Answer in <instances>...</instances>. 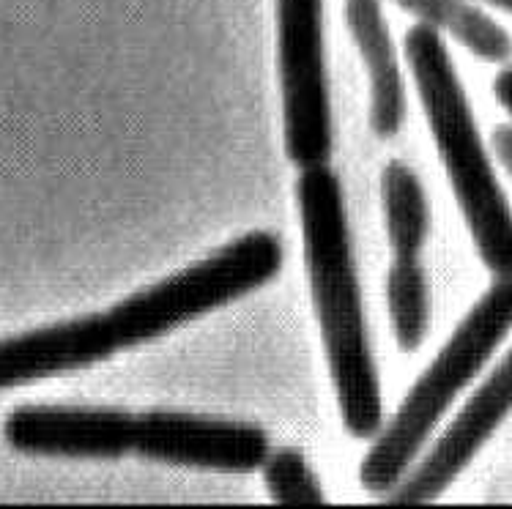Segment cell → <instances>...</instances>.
Listing matches in <instances>:
<instances>
[{"instance_id":"1","label":"cell","mask_w":512,"mask_h":509,"mask_svg":"<svg viewBox=\"0 0 512 509\" xmlns=\"http://www.w3.org/2000/svg\"><path fill=\"white\" fill-rule=\"evenodd\" d=\"M280 266V239L266 230H252L181 274L115 304L113 310L6 337L0 340V392L80 370L124 348L148 343L261 288L277 277Z\"/></svg>"},{"instance_id":"2","label":"cell","mask_w":512,"mask_h":509,"mask_svg":"<svg viewBox=\"0 0 512 509\" xmlns=\"http://www.w3.org/2000/svg\"><path fill=\"white\" fill-rule=\"evenodd\" d=\"M296 200L315 315L340 416L351 436L373 438L384 422V406L348 236L343 187L329 165L307 167L296 184Z\"/></svg>"},{"instance_id":"3","label":"cell","mask_w":512,"mask_h":509,"mask_svg":"<svg viewBox=\"0 0 512 509\" xmlns=\"http://www.w3.org/2000/svg\"><path fill=\"white\" fill-rule=\"evenodd\" d=\"M406 58L477 252L496 277H512L510 203L485 154L480 129L441 33L425 22L414 25L406 33Z\"/></svg>"},{"instance_id":"4","label":"cell","mask_w":512,"mask_h":509,"mask_svg":"<svg viewBox=\"0 0 512 509\" xmlns=\"http://www.w3.org/2000/svg\"><path fill=\"white\" fill-rule=\"evenodd\" d=\"M512 329V277H496L480 302L471 307L450 343L430 362L417 384L378 433L362 460L359 482L370 493H392L408 477L419 449L433 436L444 411L463 386L480 373L488 356Z\"/></svg>"},{"instance_id":"5","label":"cell","mask_w":512,"mask_h":509,"mask_svg":"<svg viewBox=\"0 0 512 509\" xmlns=\"http://www.w3.org/2000/svg\"><path fill=\"white\" fill-rule=\"evenodd\" d=\"M277 47L288 156L299 170L326 165L332 154V107L326 85L324 0H277Z\"/></svg>"},{"instance_id":"6","label":"cell","mask_w":512,"mask_h":509,"mask_svg":"<svg viewBox=\"0 0 512 509\" xmlns=\"http://www.w3.org/2000/svg\"><path fill=\"white\" fill-rule=\"evenodd\" d=\"M135 452L148 460L233 474L263 468L272 455L269 438L258 427L184 411L137 414Z\"/></svg>"},{"instance_id":"7","label":"cell","mask_w":512,"mask_h":509,"mask_svg":"<svg viewBox=\"0 0 512 509\" xmlns=\"http://www.w3.org/2000/svg\"><path fill=\"white\" fill-rule=\"evenodd\" d=\"M137 414L121 408L20 406L6 416V444L25 455L115 460L135 452Z\"/></svg>"},{"instance_id":"8","label":"cell","mask_w":512,"mask_h":509,"mask_svg":"<svg viewBox=\"0 0 512 509\" xmlns=\"http://www.w3.org/2000/svg\"><path fill=\"white\" fill-rule=\"evenodd\" d=\"M512 411V351L499 367L488 375V381L474 392L463 406L450 430L430 449V455L419 463L398 488L389 493V501L398 504H425L439 499L444 490L460 477V471L477 458L488 438L499 430Z\"/></svg>"},{"instance_id":"9","label":"cell","mask_w":512,"mask_h":509,"mask_svg":"<svg viewBox=\"0 0 512 509\" xmlns=\"http://www.w3.org/2000/svg\"><path fill=\"white\" fill-rule=\"evenodd\" d=\"M345 20L367 66L370 126L378 137H392L406 115V94L381 0H345Z\"/></svg>"},{"instance_id":"10","label":"cell","mask_w":512,"mask_h":509,"mask_svg":"<svg viewBox=\"0 0 512 509\" xmlns=\"http://www.w3.org/2000/svg\"><path fill=\"white\" fill-rule=\"evenodd\" d=\"M395 6H400L406 14H414L419 22L436 28L439 33L444 31L455 36L471 55L482 61H510V33L471 0H395Z\"/></svg>"},{"instance_id":"11","label":"cell","mask_w":512,"mask_h":509,"mask_svg":"<svg viewBox=\"0 0 512 509\" xmlns=\"http://www.w3.org/2000/svg\"><path fill=\"white\" fill-rule=\"evenodd\" d=\"M381 200L395 258H419L430 228V211L417 173L400 162L387 165L381 176Z\"/></svg>"},{"instance_id":"12","label":"cell","mask_w":512,"mask_h":509,"mask_svg":"<svg viewBox=\"0 0 512 509\" xmlns=\"http://www.w3.org/2000/svg\"><path fill=\"white\" fill-rule=\"evenodd\" d=\"M389 318L403 351H417L430 323V296L419 258H395L387 280Z\"/></svg>"},{"instance_id":"13","label":"cell","mask_w":512,"mask_h":509,"mask_svg":"<svg viewBox=\"0 0 512 509\" xmlns=\"http://www.w3.org/2000/svg\"><path fill=\"white\" fill-rule=\"evenodd\" d=\"M266 488L280 504H321L324 490L299 449H280L263 463Z\"/></svg>"},{"instance_id":"14","label":"cell","mask_w":512,"mask_h":509,"mask_svg":"<svg viewBox=\"0 0 512 509\" xmlns=\"http://www.w3.org/2000/svg\"><path fill=\"white\" fill-rule=\"evenodd\" d=\"M493 151L512 178V126H499L493 132Z\"/></svg>"},{"instance_id":"15","label":"cell","mask_w":512,"mask_h":509,"mask_svg":"<svg viewBox=\"0 0 512 509\" xmlns=\"http://www.w3.org/2000/svg\"><path fill=\"white\" fill-rule=\"evenodd\" d=\"M496 99L502 104L504 110L512 115V66H504L502 72L496 74V83H493Z\"/></svg>"},{"instance_id":"16","label":"cell","mask_w":512,"mask_h":509,"mask_svg":"<svg viewBox=\"0 0 512 509\" xmlns=\"http://www.w3.org/2000/svg\"><path fill=\"white\" fill-rule=\"evenodd\" d=\"M488 3H493V6H499V9L510 11L512 14V0H488Z\"/></svg>"}]
</instances>
